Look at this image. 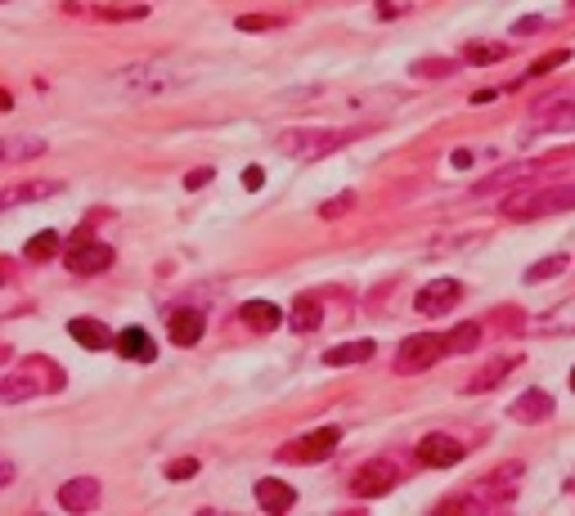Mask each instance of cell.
Returning a JSON list of instances; mask_svg holds the SVG:
<instances>
[{
    "label": "cell",
    "instance_id": "cell-13",
    "mask_svg": "<svg viewBox=\"0 0 575 516\" xmlns=\"http://www.w3.org/2000/svg\"><path fill=\"white\" fill-rule=\"evenodd\" d=\"M46 157V140L41 135H0V166H18V162H37Z\"/></svg>",
    "mask_w": 575,
    "mask_h": 516
},
{
    "label": "cell",
    "instance_id": "cell-31",
    "mask_svg": "<svg viewBox=\"0 0 575 516\" xmlns=\"http://www.w3.org/2000/svg\"><path fill=\"white\" fill-rule=\"evenodd\" d=\"M288 18L283 14H239V32H270V27H283Z\"/></svg>",
    "mask_w": 575,
    "mask_h": 516
},
{
    "label": "cell",
    "instance_id": "cell-21",
    "mask_svg": "<svg viewBox=\"0 0 575 516\" xmlns=\"http://www.w3.org/2000/svg\"><path fill=\"white\" fill-rule=\"evenodd\" d=\"M68 337H72L77 346H86V351H104V346H112V332H108L100 319H72V323H68Z\"/></svg>",
    "mask_w": 575,
    "mask_h": 516
},
{
    "label": "cell",
    "instance_id": "cell-1",
    "mask_svg": "<svg viewBox=\"0 0 575 516\" xmlns=\"http://www.w3.org/2000/svg\"><path fill=\"white\" fill-rule=\"evenodd\" d=\"M63 368L46 355H27L18 360L14 373H0V405H23V400H37V395H54L63 391Z\"/></svg>",
    "mask_w": 575,
    "mask_h": 516
},
{
    "label": "cell",
    "instance_id": "cell-29",
    "mask_svg": "<svg viewBox=\"0 0 575 516\" xmlns=\"http://www.w3.org/2000/svg\"><path fill=\"white\" fill-rule=\"evenodd\" d=\"M463 58L476 63V68H490V63H504V58H508V46H499V41H481V46H468Z\"/></svg>",
    "mask_w": 575,
    "mask_h": 516
},
{
    "label": "cell",
    "instance_id": "cell-43",
    "mask_svg": "<svg viewBox=\"0 0 575 516\" xmlns=\"http://www.w3.org/2000/svg\"><path fill=\"white\" fill-rule=\"evenodd\" d=\"M9 103H14V100H9V95H5V90H0V112H5V108H9Z\"/></svg>",
    "mask_w": 575,
    "mask_h": 516
},
{
    "label": "cell",
    "instance_id": "cell-37",
    "mask_svg": "<svg viewBox=\"0 0 575 516\" xmlns=\"http://www.w3.org/2000/svg\"><path fill=\"white\" fill-rule=\"evenodd\" d=\"M208 180H211V166H198V171H189V175H185V184H189V189H203Z\"/></svg>",
    "mask_w": 575,
    "mask_h": 516
},
{
    "label": "cell",
    "instance_id": "cell-39",
    "mask_svg": "<svg viewBox=\"0 0 575 516\" xmlns=\"http://www.w3.org/2000/svg\"><path fill=\"white\" fill-rule=\"evenodd\" d=\"M539 27H544V18H522L513 32H517V37H530V32H539Z\"/></svg>",
    "mask_w": 575,
    "mask_h": 516
},
{
    "label": "cell",
    "instance_id": "cell-14",
    "mask_svg": "<svg viewBox=\"0 0 575 516\" xmlns=\"http://www.w3.org/2000/svg\"><path fill=\"white\" fill-rule=\"evenodd\" d=\"M508 417L522 422V426H535V422H548L553 417V395L548 391H526L508 405Z\"/></svg>",
    "mask_w": 575,
    "mask_h": 516
},
{
    "label": "cell",
    "instance_id": "cell-35",
    "mask_svg": "<svg viewBox=\"0 0 575 516\" xmlns=\"http://www.w3.org/2000/svg\"><path fill=\"white\" fill-rule=\"evenodd\" d=\"M351 206H356V194H337L333 203H324V206H319V216H324V220H337V216H346Z\"/></svg>",
    "mask_w": 575,
    "mask_h": 516
},
{
    "label": "cell",
    "instance_id": "cell-36",
    "mask_svg": "<svg viewBox=\"0 0 575 516\" xmlns=\"http://www.w3.org/2000/svg\"><path fill=\"white\" fill-rule=\"evenodd\" d=\"M189 476H198V458H176V463H166V480H189Z\"/></svg>",
    "mask_w": 575,
    "mask_h": 516
},
{
    "label": "cell",
    "instance_id": "cell-4",
    "mask_svg": "<svg viewBox=\"0 0 575 516\" xmlns=\"http://www.w3.org/2000/svg\"><path fill=\"white\" fill-rule=\"evenodd\" d=\"M575 206V184H544V189H508L504 216L508 220H539Z\"/></svg>",
    "mask_w": 575,
    "mask_h": 516
},
{
    "label": "cell",
    "instance_id": "cell-41",
    "mask_svg": "<svg viewBox=\"0 0 575 516\" xmlns=\"http://www.w3.org/2000/svg\"><path fill=\"white\" fill-rule=\"evenodd\" d=\"M9 480H14V463H9V458H5V454H0V490H5V485H9Z\"/></svg>",
    "mask_w": 575,
    "mask_h": 516
},
{
    "label": "cell",
    "instance_id": "cell-44",
    "mask_svg": "<svg viewBox=\"0 0 575 516\" xmlns=\"http://www.w3.org/2000/svg\"><path fill=\"white\" fill-rule=\"evenodd\" d=\"M5 274H9V260H0V283H5Z\"/></svg>",
    "mask_w": 575,
    "mask_h": 516
},
{
    "label": "cell",
    "instance_id": "cell-20",
    "mask_svg": "<svg viewBox=\"0 0 575 516\" xmlns=\"http://www.w3.org/2000/svg\"><path fill=\"white\" fill-rule=\"evenodd\" d=\"M239 314H243V323H248L252 332H274V328H283V323H288V314L274 306V301H248Z\"/></svg>",
    "mask_w": 575,
    "mask_h": 516
},
{
    "label": "cell",
    "instance_id": "cell-5",
    "mask_svg": "<svg viewBox=\"0 0 575 516\" xmlns=\"http://www.w3.org/2000/svg\"><path fill=\"white\" fill-rule=\"evenodd\" d=\"M562 157H567V153H548V157H530V162H513V166H499V171H495V175H485V180H481V184H476L472 194H476V198H485V194H499V189L508 194V189H517V184H526V180L544 175V171H548L553 162H562Z\"/></svg>",
    "mask_w": 575,
    "mask_h": 516
},
{
    "label": "cell",
    "instance_id": "cell-8",
    "mask_svg": "<svg viewBox=\"0 0 575 516\" xmlns=\"http://www.w3.org/2000/svg\"><path fill=\"white\" fill-rule=\"evenodd\" d=\"M436 360H445V337L441 332H414L396 346V368L400 373H419V368H431Z\"/></svg>",
    "mask_w": 575,
    "mask_h": 516
},
{
    "label": "cell",
    "instance_id": "cell-16",
    "mask_svg": "<svg viewBox=\"0 0 575 516\" xmlns=\"http://www.w3.org/2000/svg\"><path fill=\"white\" fill-rule=\"evenodd\" d=\"M257 503H261V512L279 516V512H288V508L297 503V490H293L288 480H274V476H265V480H257Z\"/></svg>",
    "mask_w": 575,
    "mask_h": 516
},
{
    "label": "cell",
    "instance_id": "cell-15",
    "mask_svg": "<svg viewBox=\"0 0 575 516\" xmlns=\"http://www.w3.org/2000/svg\"><path fill=\"white\" fill-rule=\"evenodd\" d=\"M50 194H59V184H54V180H23V184H5V189H0V211L41 203V198H50Z\"/></svg>",
    "mask_w": 575,
    "mask_h": 516
},
{
    "label": "cell",
    "instance_id": "cell-2",
    "mask_svg": "<svg viewBox=\"0 0 575 516\" xmlns=\"http://www.w3.org/2000/svg\"><path fill=\"white\" fill-rule=\"evenodd\" d=\"M351 140H360V126H293L279 135V149L297 162H314V157L346 149Z\"/></svg>",
    "mask_w": 575,
    "mask_h": 516
},
{
    "label": "cell",
    "instance_id": "cell-42",
    "mask_svg": "<svg viewBox=\"0 0 575 516\" xmlns=\"http://www.w3.org/2000/svg\"><path fill=\"white\" fill-rule=\"evenodd\" d=\"M0 363H9V346L5 342H0Z\"/></svg>",
    "mask_w": 575,
    "mask_h": 516
},
{
    "label": "cell",
    "instance_id": "cell-22",
    "mask_svg": "<svg viewBox=\"0 0 575 516\" xmlns=\"http://www.w3.org/2000/svg\"><path fill=\"white\" fill-rule=\"evenodd\" d=\"M288 328H293V332H314V328H324V301H319V297H297L293 310H288Z\"/></svg>",
    "mask_w": 575,
    "mask_h": 516
},
{
    "label": "cell",
    "instance_id": "cell-26",
    "mask_svg": "<svg viewBox=\"0 0 575 516\" xmlns=\"http://www.w3.org/2000/svg\"><path fill=\"white\" fill-rule=\"evenodd\" d=\"M481 346V323H459L454 332H445V355H468Z\"/></svg>",
    "mask_w": 575,
    "mask_h": 516
},
{
    "label": "cell",
    "instance_id": "cell-18",
    "mask_svg": "<svg viewBox=\"0 0 575 516\" xmlns=\"http://www.w3.org/2000/svg\"><path fill=\"white\" fill-rule=\"evenodd\" d=\"M203 328H208L203 310H176V314H171V342H176V346H198V342H203Z\"/></svg>",
    "mask_w": 575,
    "mask_h": 516
},
{
    "label": "cell",
    "instance_id": "cell-23",
    "mask_svg": "<svg viewBox=\"0 0 575 516\" xmlns=\"http://www.w3.org/2000/svg\"><path fill=\"white\" fill-rule=\"evenodd\" d=\"M535 126L539 131H575V100H558L535 108Z\"/></svg>",
    "mask_w": 575,
    "mask_h": 516
},
{
    "label": "cell",
    "instance_id": "cell-27",
    "mask_svg": "<svg viewBox=\"0 0 575 516\" xmlns=\"http://www.w3.org/2000/svg\"><path fill=\"white\" fill-rule=\"evenodd\" d=\"M410 72H414L419 81H445V77L459 72V63H454V58H419Z\"/></svg>",
    "mask_w": 575,
    "mask_h": 516
},
{
    "label": "cell",
    "instance_id": "cell-7",
    "mask_svg": "<svg viewBox=\"0 0 575 516\" xmlns=\"http://www.w3.org/2000/svg\"><path fill=\"white\" fill-rule=\"evenodd\" d=\"M400 463L396 458H373V463L356 467V476H351V490L360 494V499H382V494H391L396 485H400Z\"/></svg>",
    "mask_w": 575,
    "mask_h": 516
},
{
    "label": "cell",
    "instance_id": "cell-17",
    "mask_svg": "<svg viewBox=\"0 0 575 516\" xmlns=\"http://www.w3.org/2000/svg\"><path fill=\"white\" fill-rule=\"evenodd\" d=\"M112 346H117V355H122V360H135V363H149L157 355L154 337H149L144 328H122V332L112 337Z\"/></svg>",
    "mask_w": 575,
    "mask_h": 516
},
{
    "label": "cell",
    "instance_id": "cell-25",
    "mask_svg": "<svg viewBox=\"0 0 575 516\" xmlns=\"http://www.w3.org/2000/svg\"><path fill=\"white\" fill-rule=\"evenodd\" d=\"M373 355V342H342V346H328L324 363L328 368H346V363H365Z\"/></svg>",
    "mask_w": 575,
    "mask_h": 516
},
{
    "label": "cell",
    "instance_id": "cell-30",
    "mask_svg": "<svg viewBox=\"0 0 575 516\" xmlns=\"http://www.w3.org/2000/svg\"><path fill=\"white\" fill-rule=\"evenodd\" d=\"M95 18H108V23H135V18H149V5H108V9H95Z\"/></svg>",
    "mask_w": 575,
    "mask_h": 516
},
{
    "label": "cell",
    "instance_id": "cell-3",
    "mask_svg": "<svg viewBox=\"0 0 575 516\" xmlns=\"http://www.w3.org/2000/svg\"><path fill=\"white\" fill-rule=\"evenodd\" d=\"M108 86H112V95H122V100H162V95H171V90L180 86V77H176L166 63H131V68L112 72Z\"/></svg>",
    "mask_w": 575,
    "mask_h": 516
},
{
    "label": "cell",
    "instance_id": "cell-45",
    "mask_svg": "<svg viewBox=\"0 0 575 516\" xmlns=\"http://www.w3.org/2000/svg\"><path fill=\"white\" fill-rule=\"evenodd\" d=\"M571 391H575V368H571Z\"/></svg>",
    "mask_w": 575,
    "mask_h": 516
},
{
    "label": "cell",
    "instance_id": "cell-12",
    "mask_svg": "<svg viewBox=\"0 0 575 516\" xmlns=\"http://www.w3.org/2000/svg\"><path fill=\"white\" fill-rule=\"evenodd\" d=\"M419 463L422 467H454V463H463V445H459L454 436H445V431H431V436H422V440H419Z\"/></svg>",
    "mask_w": 575,
    "mask_h": 516
},
{
    "label": "cell",
    "instance_id": "cell-28",
    "mask_svg": "<svg viewBox=\"0 0 575 516\" xmlns=\"http://www.w3.org/2000/svg\"><path fill=\"white\" fill-rule=\"evenodd\" d=\"M63 252V238L54 234V229H46V234H37V238H27V247H23V257L27 260H50Z\"/></svg>",
    "mask_w": 575,
    "mask_h": 516
},
{
    "label": "cell",
    "instance_id": "cell-47",
    "mask_svg": "<svg viewBox=\"0 0 575 516\" xmlns=\"http://www.w3.org/2000/svg\"><path fill=\"white\" fill-rule=\"evenodd\" d=\"M571 5H575V0H571Z\"/></svg>",
    "mask_w": 575,
    "mask_h": 516
},
{
    "label": "cell",
    "instance_id": "cell-11",
    "mask_svg": "<svg viewBox=\"0 0 575 516\" xmlns=\"http://www.w3.org/2000/svg\"><path fill=\"white\" fill-rule=\"evenodd\" d=\"M100 499H104V490L95 476H72L59 485V508H68V512H91V508H100Z\"/></svg>",
    "mask_w": 575,
    "mask_h": 516
},
{
    "label": "cell",
    "instance_id": "cell-10",
    "mask_svg": "<svg viewBox=\"0 0 575 516\" xmlns=\"http://www.w3.org/2000/svg\"><path fill=\"white\" fill-rule=\"evenodd\" d=\"M459 301H463V283H459V279H431L427 288H419L414 310L427 314V319H441V314H450Z\"/></svg>",
    "mask_w": 575,
    "mask_h": 516
},
{
    "label": "cell",
    "instance_id": "cell-6",
    "mask_svg": "<svg viewBox=\"0 0 575 516\" xmlns=\"http://www.w3.org/2000/svg\"><path fill=\"white\" fill-rule=\"evenodd\" d=\"M337 445H342V426H319L311 436L283 445V449H279V463H324V458L337 454Z\"/></svg>",
    "mask_w": 575,
    "mask_h": 516
},
{
    "label": "cell",
    "instance_id": "cell-9",
    "mask_svg": "<svg viewBox=\"0 0 575 516\" xmlns=\"http://www.w3.org/2000/svg\"><path fill=\"white\" fill-rule=\"evenodd\" d=\"M63 260H68V269H72V274H104L108 265L117 260V252H112L108 243H95V238L81 229V234L72 238V247H68V257H63Z\"/></svg>",
    "mask_w": 575,
    "mask_h": 516
},
{
    "label": "cell",
    "instance_id": "cell-38",
    "mask_svg": "<svg viewBox=\"0 0 575 516\" xmlns=\"http://www.w3.org/2000/svg\"><path fill=\"white\" fill-rule=\"evenodd\" d=\"M243 184H248V189H261V184H265V171H261V166H248V171H243Z\"/></svg>",
    "mask_w": 575,
    "mask_h": 516
},
{
    "label": "cell",
    "instance_id": "cell-33",
    "mask_svg": "<svg viewBox=\"0 0 575 516\" xmlns=\"http://www.w3.org/2000/svg\"><path fill=\"white\" fill-rule=\"evenodd\" d=\"M539 328H544V332H567V328H575V301L558 306L553 314H544V319H539Z\"/></svg>",
    "mask_w": 575,
    "mask_h": 516
},
{
    "label": "cell",
    "instance_id": "cell-24",
    "mask_svg": "<svg viewBox=\"0 0 575 516\" xmlns=\"http://www.w3.org/2000/svg\"><path fill=\"white\" fill-rule=\"evenodd\" d=\"M517 476H522V463L495 467L490 476H481V494H490V499H504V494H513V490H517Z\"/></svg>",
    "mask_w": 575,
    "mask_h": 516
},
{
    "label": "cell",
    "instance_id": "cell-46",
    "mask_svg": "<svg viewBox=\"0 0 575 516\" xmlns=\"http://www.w3.org/2000/svg\"><path fill=\"white\" fill-rule=\"evenodd\" d=\"M0 5H5V0H0Z\"/></svg>",
    "mask_w": 575,
    "mask_h": 516
},
{
    "label": "cell",
    "instance_id": "cell-19",
    "mask_svg": "<svg viewBox=\"0 0 575 516\" xmlns=\"http://www.w3.org/2000/svg\"><path fill=\"white\" fill-rule=\"evenodd\" d=\"M517 363H522V355H504V360H490L485 368H481V373H476V377H468V386H463V391H468V395L495 391V386H499V382H504V377H508V373H513Z\"/></svg>",
    "mask_w": 575,
    "mask_h": 516
},
{
    "label": "cell",
    "instance_id": "cell-34",
    "mask_svg": "<svg viewBox=\"0 0 575 516\" xmlns=\"http://www.w3.org/2000/svg\"><path fill=\"white\" fill-rule=\"evenodd\" d=\"M567 58H571V50H553V54H544V58H535V63H530V77H544V72L562 68Z\"/></svg>",
    "mask_w": 575,
    "mask_h": 516
},
{
    "label": "cell",
    "instance_id": "cell-32",
    "mask_svg": "<svg viewBox=\"0 0 575 516\" xmlns=\"http://www.w3.org/2000/svg\"><path fill=\"white\" fill-rule=\"evenodd\" d=\"M567 265H571L567 257H544L539 265H530V269H526V283H544V279H558V274H562Z\"/></svg>",
    "mask_w": 575,
    "mask_h": 516
},
{
    "label": "cell",
    "instance_id": "cell-40",
    "mask_svg": "<svg viewBox=\"0 0 575 516\" xmlns=\"http://www.w3.org/2000/svg\"><path fill=\"white\" fill-rule=\"evenodd\" d=\"M495 323H499V328H517V323H522V314H517V310H508V314L499 310V314H495Z\"/></svg>",
    "mask_w": 575,
    "mask_h": 516
}]
</instances>
